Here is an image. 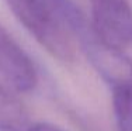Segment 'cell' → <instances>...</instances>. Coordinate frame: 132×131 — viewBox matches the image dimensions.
I'll list each match as a JSON object with an SVG mask.
<instances>
[{
    "label": "cell",
    "mask_w": 132,
    "mask_h": 131,
    "mask_svg": "<svg viewBox=\"0 0 132 131\" xmlns=\"http://www.w3.org/2000/svg\"><path fill=\"white\" fill-rule=\"evenodd\" d=\"M14 17L35 41L58 61L76 58V42L90 21L75 0H4Z\"/></svg>",
    "instance_id": "6da1fadb"
},
{
    "label": "cell",
    "mask_w": 132,
    "mask_h": 131,
    "mask_svg": "<svg viewBox=\"0 0 132 131\" xmlns=\"http://www.w3.org/2000/svg\"><path fill=\"white\" fill-rule=\"evenodd\" d=\"M89 21L107 48L124 52L132 47V6L127 0H90Z\"/></svg>",
    "instance_id": "7a4b0ae2"
},
{
    "label": "cell",
    "mask_w": 132,
    "mask_h": 131,
    "mask_svg": "<svg viewBox=\"0 0 132 131\" xmlns=\"http://www.w3.org/2000/svg\"><path fill=\"white\" fill-rule=\"evenodd\" d=\"M0 78L18 93L35 89L38 72L30 55L0 23Z\"/></svg>",
    "instance_id": "3957f363"
},
{
    "label": "cell",
    "mask_w": 132,
    "mask_h": 131,
    "mask_svg": "<svg viewBox=\"0 0 132 131\" xmlns=\"http://www.w3.org/2000/svg\"><path fill=\"white\" fill-rule=\"evenodd\" d=\"M31 126L32 123L23 102L0 83V131H30Z\"/></svg>",
    "instance_id": "277c9868"
},
{
    "label": "cell",
    "mask_w": 132,
    "mask_h": 131,
    "mask_svg": "<svg viewBox=\"0 0 132 131\" xmlns=\"http://www.w3.org/2000/svg\"><path fill=\"white\" fill-rule=\"evenodd\" d=\"M112 110L118 131H132V79L111 86Z\"/></svg>",
    "instance_id": "5b68a950"
},
{
    "label": "cell",
    "mask_w": 132,
    "mask_h": 131,
    "mask_svg": "<svg viewBox=\"0 0 132 131\" xmlns=\"http://www.w3.org/2000/svg\"><path fill=\"white\" fill-rule=\"evenodd\" d=\"M30 131H66V130L51 123H32V126L30 127Z\"/></svg>",
    "instance_id": "8992f818"
}]
</instances>
